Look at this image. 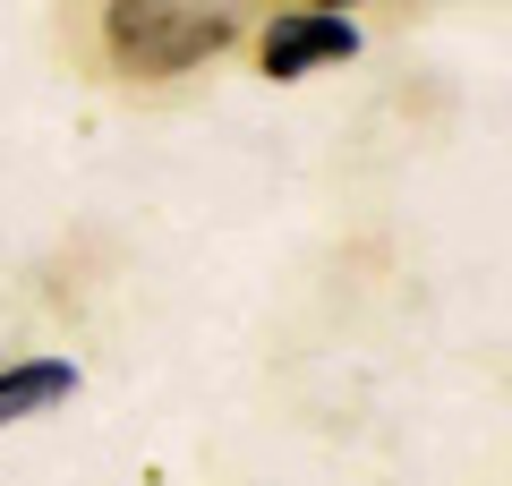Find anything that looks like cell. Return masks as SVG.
I'll return each instance as SVG.
<instances>
[{
	"label": "cell",
	"instance_id": "obj_1",
	"mask_svg": "<svg viewBox=\"0 0 512 486\" xmlns=\"http://www.w3.org/2000/svg\"><path fill=\"white\" fill-rule=\"evenodd\" d=\"M239 35V0H111L103 43L128 77H188Z\"/></svg>",
	"mask_w": 512,
	"mask_h": 486
},
{
	"label": "cell",
	"instance_id": "obj_2",
	"mask_svg": "<svg viewBox=\"0 0 512 486\" xmlns=\"http://www.w3.org/2000/svg\"><path fill=\"white\" fill-rule=\"evenodd\" d=\"M359 52V26L333 18V9H282L274 35H265V77L274 86H299L308 69H325V60H350Z\"/></svg>",
	"mask_w": 512,
	"mask_h": 486
},
{
	"label": "cell",
	"instance_id": "obj_3",
	"mask_svg": "<svg viewBox=\"0 0 512 486\" xmlns=\"http://www.w3.org/2000/svg\"><path fill=\"white\" fill-rule=\"evenodd\" d=\"M69 393H77V367L69 359H18V367H0V427L60 410Z\"/></svg>",
	"mask_w": 512,
	"mask_h": 486
},
{
	"label": "cell",
	"instance_id": "obj_4",
	"mask_svg": "<svg viewBox=\"0 0 512 486\" xmlns=\"http://www.w3.org/2000/svg\"><path fill=\"white\" fill-rule=\"evenodd\" d=\"M291 9H333V18H342V9H350V0H291Z\"/></svg>",
	"mask_w": 512,
	"mask_h": 486
}]
</instances>
